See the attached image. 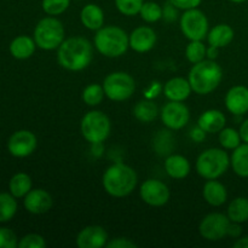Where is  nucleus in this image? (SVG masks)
Returning a JSON list of instances; mask_svg holds the SVG:
<instances>
[{"instance_id":"obj_1","label":"nucleus","mask_w":248,"mask_h":248,"mask_svg":"<svg viewBox=\"0 0 248 248\" xmlns=\"http://www.w3.org/2000/svg\"><path fill=\"white\" fill-rule=\"evenodd\" d=\"M93 58V46L87 39L72 36L64 39L57 48V60L61 67L70 72H80L90 65Z\"/></svg>"},{"instance_id":"obj_2","label":"nucleus","mask_w":248,"mask_h":248,"mask_svg":"<svg viewBox=\"0 0 248 248\" xmlns=\"http://www.w3.org/2000/svg\"><path fill=\"white\" fill-rule=\"evenodd\" d=\"M138 177L135 170L123 162L111 165L103 173L102 184L107 194L113 198H125L136 189Z\"/></svg>"},{"instance_id":"obj_3","label":"nucleus","mask_w":248,"mask_h":248,"mask_svg":"<svg viewBox=\"0 0 248 248\" xmlns=\"http://www.w3.org/2000/svg\"><path fill=\"white\" fill-rule=\"evenodd\" d=\"M223 70L215 60H203L195 63L189 72L188 80L193 92L206 96L219 86Z\"/></svg>"},{"instance_id":"obj_4","label":"nucleus","mask_w":248,"mask_h":248,"mask_svg":"<svg viewBox=\"0 0 248 248\" xmlns=\"http://www.w3.org/2000/svg\"><path fill=\"white\" fill-rule=\"evenodd\" d=\"M93 44L101 55L109 58L121 57L130 47L127 33L116 26H106L98 29Z\"/></svg>"},{"instance_id":"obj_5","label":"nucleus","mask_w":248,"mask_h":248,"mask_svg":"<svg viewBox=\"0 0 248 248\" xmlns=\"http://www.w3.org/2000/svg\"><path fill=\"white\" fill-rule=\"evenodd\" d=\"M64 27L55 16H47L40 19L34 28L33 39L41 50H56L64 41Z\"/></svg>"},{"instance_id":"obj_6","label":"nucleus","mask_w":248,"mask_h":248,"mask_svg":"<svg viewBox=\"0 0 248 248\" xmlns=\"http://www.w3.org/2000/svg\"><path fill=\"white\" fill-rule=\"evenodd\" d=\"M196 172L199 176L207 179H217L228 171L230 166V156L225 150L211 148L201 153L196 160Z\"/></svg>"},{"instance_id":"obj_7","label":"nucleus","mask_w":248,"mask_h":248,"mask_svg":"<svg viewBox=\"0 0 248 248\" xmlns=\"http://www.w3.org/2000/svg\"><path fill=\"white\" fill-rule=\"evenodd\" d=\"M80 131L85 140L91 144H102L109 137L111 124L108 115L101 110L89 111L81 119Z\"/></svg>"},{"instance_id":"obj_8","label":"nucleus","mask_w":248,"mask_h":248,"mask_svg":"<svg viewBox=\"0 0 248 248\" xmlns=\"http://www.w3.org/2000/svg\"><path fill=\"white\" fill-rule=\"evenodd\" d=\"M104 93L110 101L124 102L130 98L136 90L135 79L125 72H114L103 81Z\"/></svg>"},{"instance_id":"obj_9","label":"nucleus","mask_w":248,"mask_h":248,"mask_svg":"<svg viewBox=\"0 0 248 248\" xmlns=\"http://www.w3.org/2000/svg\"><path fill=\"white\" fill-rule=\"evenodd\" d=\"M181 31L189 40H203L208 34V19L201 10H186L181 16Z\"/></svg>"},{"instance_id":"obj_10","label":"nucleus","mask_w":248,"mask_h":248,"mask_svg":"<svg viewBox=\"0 0 248 248\" xmlns=\"http://www.w3.org/2000/svg\"><path fill=\"white\" fill-rule=\"evenodd\" d=\"M232 220L223 213H210L200 222L199 232L207 241H219L228 236Z\"/></svg>"},{"instance_id":"obj_11","label":"nucleus","mask_w":248,"mask_h":248,"mask_svg":"<svg viewBox=\"0 0 248 248\" xmlns=\"http://www.w3.org/2000/svg\"><path fill=\"white\" fill-rule=\"evenodd\" d=\"M160 115L164 125L174 131L183 128L190 120V111L183 102L170 101L162 107Z\"/></svg>"},{"instance_id":"obj_12","label":"nucleus","mask_w":248,"mask_h":248,"mask_svg":"<svg viewBox=\"0 0 248 248\" xmlns=\"http://www.w3.org/2000/svg\"><path fill=\"white\" fill-rule=\"evenodd\" d=\"M140 196L143 202L153 207H161L171 198L170 189L164 182L157 179H147L140 188Z\"/></svg>"},{"instance_id":"obj_13","label":"nucleus","mask_w":248,"mask_h":248,"mask_svg":"<svg viewBox=\"0 0 248 248\" xmlns=\"http://www.w3.org/2000/svg\"><path fill=\"white\" fill-rule=\"evenodd\" d=\"M38 145V140L28 130L16 131L7 140L9 153L15 157H27L33 154Z\"/></svg>"},{"instance_id":"obj_14","label":"nucleus","mask_w":248,"mask_h":248,"mask_svg":"<svg viewBox=\"0 0 248 248\" xmlns=\"http://www.w3.org/2000/svg\"><path fill=\"white\" fill-rule=\"evenodd\" d=\"M23 199L24 208L31 215H44L53 205L52 196L44 189H31Z\"/></svg>"},{"instance_id":"obj_15","label":"nucleus","mask_w":248,"mask_h":248,"mask_svg":"<svg viewBox=\"0 0 248 248\" xmlns=\"http://www.w3.org/2000/svg\"><path fill=\"white\" fill-rule=\"evenodd\" d=\"M108 242V234L101 225H89L77 236L79 248H102Z\"/></svg>"},{"instance_id":"obj_16","label":"nucleus","mask_w":248,"mask_h":248,"mask_svg":"<svg viewBox=\"0 0 248 248\" xmlns=\"http://www.w3.org/2000/svg\"><path fill=\"white\" fill-rule=\"evenodd\" d=\"M130 47L138 53H145L153 50L156 44V34L150 27H138L128 35Z\"/></svg>"},{"instance_id":"obj_17","label":"nucleus","mask_w":248,"mask_h":248,"mask_svg":"<svg viewBox=\"0 0 248 248\" xmlns=\"http://www.w3.org/2000/svg\"><path fill=\"white\" fill-rule=\"evenodd\" d=\"M225 107L234 115H244L248 111V87L237 85L225 96Z\"/></svg>"},{"instance_id":"obj_18","label":"nucleus","mask_w":248,"mask_h":248,"mask_svg":"<svg viewBox=\"0 0 248 248\" xmlns=\"http://www.w3.org/2000/svg\"><path fill=\"white\" fill-rule=\"evenodd\" d=\"M191 92L190 82L184 78H172L164 85V93L169 101L184 102Z\"/></svg>"},{"instance_id":"obj_19","label":"nucleus","mask_w":248,"mask_h":248,"mask_svg":"<svg viewBox=\"0 0 248 248\" xmlns=\"http://www.w3.org/2000/svg\"><path fill=\"white\" fill-rule=\"evenodd\" d=\"M227 124V118L218 109L203 111L198 120V126L206 133H219Z\"/></svg>"},{"instance_id":"obj_20","label":"nucleus","mask_w":248,"mask_h":248,"mask_svg":"<svg viewBox=\"0 0 248 248\" xmlns=\"http://www.w3.org/2000/svg\"><path fill=\"white\" fill-rule=\"evenodd\" d=\"M202 196L208 205L213 207H219L227 202L228 191L224 184L216 179H210L203 186Z\"/></svg>"},{"instance_id":"obj_21","label":"nucleus","mask_w":248,"mask_h":248,"mask_svg":"<svg viewBox=\"0 0 248 248\" xmlns=\"http://www.w3.org/2000/svg\"><path fill=\"white\" fill-rule=\"evenodd\" d=\"M190 162L186 156L172 154L165 160V171L173 179H184L190 173Z\"/></svg>"},{"instance_id":"obj_22","label":"nucleus","mask_w":248,"mask_h":248,"mask_svg":"<svg viewBox=\"0 0 248 248\" xmlns=\"http://www.w3.org/2000/svg\"><path fill=\"white\" fill-rule=\"evenodd\" d=\"M80 21L85 28L97 31L104 24L103 10L96 4H87L80 12Z\"/></svg>"},{"instance_id":"obj_23","label":"nucleus","mask_w":248,"mask_h":248,"mask_svg":"<svg viewBox=\"0 0 248 248\" xmlns=\"http://www.w3.org/2000/svg\"><path fill=\"white\" fill-rule=\"evenodd\" d=\"M36 44L28 35H18L10 44V53L16 60H27L35 52Z\"/></svg>"},{"instance_id":"obj_24","label":"nucleus","mask_w":248,"mask_h":248,"mask_svg":"<svg viewBox=\"0 0 248 248\" xmlns=\"http://www.w3.org/2000/svg\"><path fill=\"white\" fill-rule=\"evenodd\" d=\"M234 29L229 24H217L213 27L207 34V40L210 46H216V47H225L230 45L234 40Z\"/></svg>"},{"instance_id":"obj_25","label":"nucleus","mask_w":248,"mask_h":248,"mask_svg":"<svg viewBox=\"0 0 248 248\" xmlns=\"http://www.w3.org/2000/svg\"><path fill=\"white\" fill-rule=\"evenodd\" d=\"M230 165L235 173L242 178H248V143H241L232 150Z\"/></svg>"},{"instance_id":"obj_26","label":"nucleus","mask_w":248,"mask_h":248,"mask_svg":"<svg viewBox=\"0 0 248 248\" xmlns=\"http://www.w3.org/2000/svg\"><path fill=\"white\" fill-rule=\"evenodd\" d=\"M31 178L24 172H18V173L14 174L12 178L10 179L9 183V190L12 195L16 199L24 198L29 191L31 190Z\"/></svg>"},{"instance_id":"obj_27","label":"nucleus","mask_w":248,"mask_h":248,"mask_svg":"<svg viewBox=\"0 0 248 248\" xmlns=\"http://www.w3.org/2000/svg\"><path fill=\"white\" fill-rule=\"evenodd\" d=\"M133 115L138 121L144 124H149L154 121L159 115V108L154 102L150 99L138 102L133 108Z\"/></svg>"},{"instance_id":"obj_28","label":"nucleus","mask_w":248,"mask_h":248,"mask_svg":"<svg viewBox=\"0 0 248 248\" xmlns=\"http://www.w3.org/2000/svg\"><path fill=\"white\" fill-rule=\"evenodd\" d=\"M227 216L234 223H239V224L246 223L248 220V199H234L228 206Z\"/></svg>"},{"instance_id":"obj_29","label":"nucleus","mask_w":248,"mask_h":248,"mask_svg":"<svg viewBox=\"0 0 248 248\" xmlns=\"http://www.w3.org/2000/svg\"><path fill=\"white\" fill-rule=\"evenodd\" d=\"M16 198L11 193H0V223L10 222L17 212Z\"/></svg>"},{"instance_id":"obj_30","label":"nucleus","mask_w":248,"mask_h":248,"mask_svg":"<svg viewBox=\"0 0 248 248\" xmlns=\"http://www.w3.org/2000/svg\"><path fill=\"white\" fill-rule=\"evenodd\" d=\"M104 96L106 93H104L103 85L101 86L98 84H90L82 91V101L90 107L99 106L103 101Z\"/></svg>"},{"instance_id":"obj_31","label":"nucleus","mask_w":248,"mask_h":248,"mask_svg":"<svg viewBox=\"0 0 248 248\" xmlns=\"http://www.w3.org/2000/svg\"><path fill=\"white\" fill-rule=\"evenodd\" d=\"M218 140H219L220 145L227 150L236 149L242 142L239 131H236L235 128H232V127L223 128V130L219 132V137H218Z\"/></svg>"},{"instance_id":"obj_32","label":"nucleus","mask_w":248,"mask_h":248,"mask_svg":"<svg viewBox=\"0 0 248 248\" xmlns=\"http://www.w3.org/2000/svg\"><path fill=\"white\" fill-rule=\"evenodd\" d=\"M186 56L189 62L195 64L207 57V48L202 40H191L186 48Z\"/></svg>"},{"instance_id":"obj_33","label":"nucleus","mask_w":248,"mask_h":248,"mask_svg":"<svg viewBox=\"0 0 248 248\" xmlns=\"http://www.w3.org/2000/svg\"><path fill=\"white\" fill-rule=\"evenodd\" d=\"M140 15L143 21H145L147 23H155V22L160 21L162 18L164 10H162V7L157 2L147 1L143 4Z\"/></svg>"},{"instance_id":"obj_34","label":"nucleus","mask_w":248,"mask_h":248,"mask_svg":"<svg viewBox=\"0 0 248 248\" xmlns=\"http://www.w3.org/2000/svg\"><path fill=\"white\" fill-rule=\"evenodd\" d=\"M70 5V0H43L41 7L48 16H60L64 14Z\"/></svg>"},{"instance_id":"obj_35","label":"nucleus","mask_w":248,"mask_h":248,"mask_svg":"<svg viewBox=\"0 0 248 248\" xmlns=\"http://www.w3.org/2000/svg\"><path fill=\"white\" fill-rule=\"evenodd\" d=\"M114 1H115L116 9L120 14L130 17L140 14L143 4H144V0H114Z\"/></svg>"},{"instance_id":"obj_36","label":"nucleus","mask_w":248,"mask_h":248,"mask_svg":"<svg viewBox=\"0 0 248 248\" xmlns=\"http://www.w3.org/2000/svg\"><path fill=\"white\" fill-rule=\"evenodd\" d=\"M19 248H45L46 242L41 235L28 234L18 241Z\"/></svg>"},{"instance_id":"obj_37","label":"nucleus","mask_w":248,"mask_h":248,"mask_svg":"<svg viewBox=\"0 0 248 248\" xmlns=\"http://www.w3.org/2000/svg\"><path fill=\"white\" fill-rule=\"evenodd\" d=\"M16 247H18L16 234L7 228H0V248Z\"/></svg>"},{"instance_id":"obj_38","label":"nucleus","mask_w":248,"mask_h":248,"mask_svg":"<svg viewBox=\"0 0 248 248\" xmlns=\"http://www.w3.org/2000/svg\"><path fill=\"white\" fill-rule=\"evenodd\" d=\"M106 247L107 248H137L138 245L135 244L133 241H131L130 239H126V237H116V239H113L111 241L107 242Z\"/></svg>"},{"instance_id":"obj_39","label":"nucleus","mask_w":248,"mask_h":248,"mask_svg":"<svg viewBox=\"0 0 248 248\" xmlns=\"http://www.w3.org/2000/svg\"><path fill=\"white\" fill-rule=\"evenodd\" d=\"M177 9L179 10H191L196 9V7L200 6V4L202 2V0H170Z\"/></svg>"},{"instance_id":"obj_40","label":"nucleus","mask_w":248,"mask_h":248,"mask_svg":"<svg viewBox=\"0 0 248 248\" xmlns=\"http://www.w3.org/2000/svg\"><path fill=\"white\" fill-rule=\"evenodd\" d=\"M164 18H166L167 21H174V19L177 18V16H178V10L179 9H177L176 6H174L173 4H172L171 1H170L169 0V2H167L166 5H165V7L164 9Z\"/></svg>"},{"instance_id":"obj_41","label":"nucleus","mask_w":248,"mask_h":248,"mask_svg":"<svg viewBox=\"0 0 248 248\" xmlns=\"http://www.w3.org/2000/svg\"><path fill=\"white\" fill-rule=\"evenodd\" d=\"M241 234H242L241 224L232 222V224H230L229 227V232H228V236H232L234 237V239H239V237L241 236Z\"/></svg>"},{"instance_id":"obj_42","label":"nucleus","mask_w":248,"mask_h":248,"mask_svg":"<svg viewBox=\"0 0 248 248\" xmlns=\"http://www.w3.org/2000/svg\"><path fill=\"white\" fill-rule=\"evenodd\" d=\"M240 136H241V140L244 143H248V119L244 121L240 126Z\"/></svg>"},{"instance_id":"obj_43","label":"nucleus","mask_w":248,"mask_h":248,"mask_svg":"<svg viewBox=\"0 0 248 248\" xmlns=\"http://www.w3.org/2000/svg\"><path fill=\"white\" fill-rule=\"evenodd\" d=\"M205 133H206L205 131L198 126V127L193 131V133H191V137H193V140H196V142H200L201 140H203V138H205Z\"/></svg>"},{"instance_id":"obj_44","label":"nucleus","mask_w":248,"mask_h":248,"mask_svg":"<svg viewBox=\"0 0 248 248\" xmlns=\"http://www.w3.org/2000/svg\"><path fill=\"white\" fill-rule=\"evenodd\" d=\"M235 248H248V236H242L235 241Z\"/></svg>"},{"instance_id":"obj_45","label":"nucleus","mask_w":248,"mask_h":248,"mask_svg":"<svg viewBox=\"0 0 248 248\" xmlns=\"http://www.w3.org/2000/svg\"><path fill=\"white\" fill-rule=\"evenodd\" d=\"M218 56V47L216 46H210L207 48V57L208 60H216Z\"/></svg>"},{"instance_id":"obj_46","label":"nucleus","mask_w":248,"mask_h":248,"mask_svg":"<svg viewBox=\"0 0 248 248\" xmlns=\"http://www.w3.org/2000/svg\"><path fill=\"white\" fill-rule=\"evenodd\" d=\"M229 1H232V2H235V4H241V2H245V1H247V0H229Z\"/></svg>"}]
</instances>
